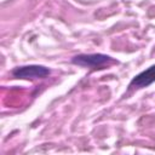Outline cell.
<instances>
[{"label": "cell", "instance_id": "cell-1", "mask_svg": "<svg viewBox=\"0 0 155 155\" xmlns=\"http://www.w3.org/2000/svg\"><path fill=\"white\" fill-rule=\"evenodd\" d=\"M116 61L104 53H81L71 58V63L75 65L91 68V69H103Z\"/></svg>", "mask_w": 155, "mask_h": 155}, {"label": "cell", "instance_id": "cell-2", "mask_svg": "<svg viewBox=\"0 0 155 155\" xmlns=\"http://www.w3.org/2000/svg\"><path fill=\"white\" fill-rule=\"evenodd\" d=\"M50 69L44 65L38 64H30V65H22L17 67L12 70V75L16 79H44L47 75H50Z\"/></svg>", "mask_w": 155, "mask_h": 155}, {"label": "cell", "instance_id": "cell-3", "mask_svg": "<svg viewBox=\"0 0 155 155\" xmlns=\"http://www.w3.org/2000/svg\"><path fill=\"white\" fill-rule=\"evenodd\" d=\"M153 82H155V64L151 65V67H149L148 69L140 71L139 74H137L131 80L130 87L143 88V87H148Z\"/></svg>", "mask_w": 155, "mask_h": 155}]
</instances>
